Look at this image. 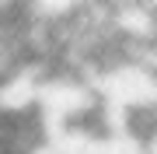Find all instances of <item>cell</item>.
<instances>
[{
  "label": "cell",
  "instance_id": "cell-1",
  "mask_svg": "<svg viewBox=\"0 0 157 154\" xmlns=\"http://www.w3.org/2000/svg\"><path fill=\"white\" fill-rule=\"evenodd\" d=\"M136 137H140V147H143V154H157V119H154L150 126H143V130L136 133Z\"/></svg>",
  "mask_w": 157,
  "mask_h": 154
},
{
  "label": "cell",
  "instance_id": "cell-2",
  "mask_svg": "<svg viewBox=\"0 0 157 154\" xmlns=\"http://www.w3.org/2000/svg\"><path fill=\"white\" fill-rule=\"evenodd\" d=\"M143 63H147V67H150V74L157 77V42H154V46H147L143 49V56H140Z\"/></svg>",
  "mask_w": 157,
  "mask_h": 154
}]
</instances>
